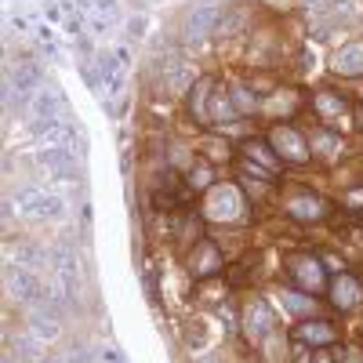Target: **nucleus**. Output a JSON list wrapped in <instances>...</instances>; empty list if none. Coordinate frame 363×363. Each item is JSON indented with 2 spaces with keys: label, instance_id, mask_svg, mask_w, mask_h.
I'll list each match as a JSON object with an SVG mask.
<instances>
[{
  "label": "nucleus",
  "instance_id": "58836bf2",
  "mask_svg": "<svg viewBox=\"0 0 363 363\" xmlns=\"http://www.w3.org/2000/svg\"><path fill=\"white\" fill-rule=\"evenodd\" d=\"M128 33H131V40H138L145 33V18H128Z\"/></svg>",
  "mask_w": 363,
  "mask_h": 363
},
{
  "label": "nucleus",
  "instance_id": "9b49d317",
  "mask_svg": "<svg viewBox=\"0 0 363 363\" xmlns=\"http://www.w3.org/2000/svg\"><path fill=\"white\" fill-rule=\"evenodd\" d=\"M313 109H316V116H320V124L323 128H342L345 120L352 116V106H349V99L345 95H338V91H316V99H313Z\"/></svg>",
  "mask_w": 363,
  "mask_h": 363
},
{
  "label": "nucleus",
  "instance_id": "412c9836",
  "mask_svg": "<svg viewBox=\"0 0 363 363\" xmlns=\"http://www.w3.org/2000/svg\"><path fill=\"white\" fill-rule=\"evenodd\" d=\"M240 157L244 160H251V164H258V167H265V171H272V174H280V157H277V149L269 145V138H244L240 142Z\"/></svg>",
  "mask_w": 363,
  "mask_h": 363
},
{
  "label": "nucleus",
  "instance_id": "7c9ffc66",
  "mask_svg": "<svg viewBox=\"0 0 363 363\" xmlns=\"http://www.w3.org/2000/svg\"><path fill=\"white\" fill-rule=\"evenodd\" d=\"M258 349H262V356H265L269 363H284V359H287V338L280 335V330H272V335H269Z\"/></svg>",
  "mask_w": 363,
  "mask_h": 363
},
{
  "label": "nucleus",
  "instance_id": "ddd939ff",
  "mask_svg": "<svg viewBox=\"0 0 363 363\" xmlns=\"http://www.w3.org/2000/svg\"><path fill=\"white\" fill-rule=\"evenodd\" d=\"M66 113V95L58 87L44 84L33 99L26 102V116H29V124H37V120H55V116H62Z\"/></svg>",
  "mask_w": 363,
  "mask_h": 363
},
{
  "label": "nucleus",
  "instance_id": "473e14b6",
  "mask_svg": "<svg viewBox=\"0 0 363 363\" xmlns=\"http://www.w3.org/2000/svg\"><path fill=\"white\" fill-rule=\"evenodd\" d=\"M218 320L225 323V330H240V316H236L233 301H222V306H218Z\"/></svg>",
  "mask_w": 363,
  "mask_h": 363
},
{
  "label": "nucleus",
  "instance_id": "9d476101",
  "mask_svg": "<svg viewBox=\"0 0 363 363\" xmlns=\"http://www.w3.org/2000/svg\"><path fill=\"white\" fill-rule=\"evenodd\" d=\"M29 131H33V138H37L40 149H73V142H77L73 124H69V120H62V116L37 120V124H29Z\"/></svg>",
  "mask_w": 363,
  "mask_h": 363
},
{
  "label": "nucleus",
  "instance_id": "5701e85b",
  "mask_svg": "<svg viewBox=\"0 0 363 363\" xmlns=\"http://www.w3.org/2000/svg\"><path fill=\"white\" fill-rule=\"evenodd\" d=\"M280 306L291 316H298V320H309L316 313V298L306 294V291H298V287H287V291H280Z\"/></svg>",
  "mask_w": 363,
  "mask_h": 363
},
{
  "label": "nucleus",
  "instance_id": "ea45409f",
  "mask_svg": "<svg viewBox=\"0 0 363 363\" xmlns=\"http://www.w3.org/2000/svg\"><path fill=\"white\" fill-rule=\"evenodd\" d=\"M323 258V265H330V272H335V277H338V272H345V262L342 258H335V255H320Z\"/></svg>",
  "mask_w": 363,
  "mask_h": 363
},
{
  "label": "nucleus",
  "instance_id": "c9c22d12",
  "mask_svg": "<svg viewBox=\"0 0 363 363\" xmlns=\"http://www.w3.org/2000/svg\"><path fill=\"white\" fill-rule=\"evenodd\" d=\"M306 8L309 11H338V8H345V0H306Z\"/></svg>",
  "mask_w": 363,
  "mask_h": 363
},
{
  "label": "nucleus",
  "instance_id": "0eeeda50",
  "mask_svg": "<svg viewBox=\"0 0 363 363\" xmlns=\"http://www.w3.org/2000/svg\"><path fill=\"white\" fill-rule=\"evenodd\" d=\"M284 215L294 218V222H301V225H320V222H327V215H330V203H327L323 196L309 193V189H301V193H291V196L284 200Z\"/></svg>",
  "mask_w": 363,
  "mask_h": 363
},
{
  "label": "nucleus",
  "instance_id": "a211bd4d",
  "mask_svg": "<svg viewBox=\"0 0 363 363\" xmlns=\"http://www.w3.org/2000/svg\"><path fill=\"white\" fill-rule=\"evenodd\" d=\"M95 73H99V80H102V87L109 91V95H120V91H124L128 73H124V62H120V55H113V51H99V55H95Z\"/></svg>",
  "mask_w": 363,
  "mask_h": 363
},
{
  "label": "nucleus",
  "instance_id": "a18cd8bd",
  "mask_svg": "<svg viewBox=\"0 0 363 363\" xmlns=\"http://www.w3.org/2000/svg\"><path fill=\"white\" fill-rule=\"evenodd\" d=\"M356 363H363V356H359V359H356Z\"/></svg>",
  "mask_w": 363,
  "mask_h": 363
},
{
  "label": "nucleus",
  "instance_id": "cd10ccee",
  "mask_svg": "<svg viewBox=\"0 0 363 363\" xmlns=\"http://www.w3.org/2000/svg\"><path fill=\"white\" fill-rule=\"evenodd\" d=\"M196 153H203L207 164H218V160H229V157H233V149H229V142H225L222 135H211V138H200Z\"/></svg>",
  "mask_w": 363,
  "mask_h": 363
},
{
  "label": "nucleus",
  "instance_id": "b1692460",
  "mask_svg": "<svg viewBox=\"0 0 363 363\" xmlns=\"http://www.w3.org/2000/svg\"><path fill=\"white\" fill-rule=\"evenodd\" d=\"M240 120V113H236V106H233V95L225 87H215V95H211V124H236Z\"/></svg>",
  "mask_w": 363,
  "mask_h": 363
},
{
  "label": "nucleus",
  "instance_id": "72a5a7b5",
  "mask_svg": "<svg viewBox=\"0 0 363 363\" xmlns=\"http://www.w3.org/2000/svg\"><path fill=\"white\" fill-rule=\"evenodd\" d=\"M186 327H189V330H186V342H189L193 349L207 342V330H203V323H200V320H193V323H186Z\"/></svg>",
  "mask_w": 363,
  "mask_h": 363
},
{
  "label": "nucleus",
  "instance_id": "37998d69",
  "mask_svg": "<svg viewBox=\"0 0 363 363\" xmlns=\"http://www.w3.org/2000/svg\"><path fill=\"white\" fill-rule=\"evenodd\" d=\"M207 4H222V0H193V8H207Z\"/></svg>",
  "mask_w": 363,
  "mask_h": 363
},
{
  "label": "nucleus",
  "instance_id": "f8f14e48",
  "mask_svg": "<svg viewBox=\"0 0 363 363\" xmlns=\"http://www.w3.org/2000/svg\"><path fill=\"white\" fill-rule=\"evenodd\" d=\"M291 338H294L298 345H309V349H327V345H338V327L330 323V320L309 316V320H301V323L294 327Z\"/></svg>",
  "mask_w": 363,
  "mask_h": 363
},
{
  "label": "nucleus",
  "instance_id": "7ed1b4c3",
  "mask_svg": "<svg viewBox=\"0 0 363 363\" xmlns=\"http://www.w3.org/2000/svg\"><path fill=\"white\" fill-rule=\"evenodd\" d=\"M4 291L15 306H37L44 298V284H40V272L26 269L18 262H4Z\"/></svg>",
  "mask_w": 363,
  "mask_h": 363
},
{
  "label": "nucleus",
  "instance_id": "6e6552de",
  "mask_svg": "<svg viewBox=\"0 0 363 363\" xmlns=\"http://www.w3.org/2000/svg\"><path fill=\"white\" fill-rule=\"evenodd\" d=\"M240 330H244V338H247L251 345H262L272 330H277V316H272L269 301H262V298L247 301L244 313H240Z\"/></svg>",
  "mask_w": 363,
  "mask_h": 363
},
{
  "label": "nucleus",
  "instance_id": "a878e982",
  "mask_svg": "<svg viewBox=\"0 0 363 363\" xmlns=\"http://www.w3.org/2000/svg\"><path fill=\"white\" fill-rule=\"evenodd\" d=\"M211 182H215V164H207L203 157H196L193 167L186 171V186H189L193 193H207V189H215Z\"/></svg>",
  "mask_w": 363,
  "mask_h": 363
},
{
  "label": "nucleus",
  "instance_id": "1a4fd4ad",
  "mask_svg": "<svg viewBox=\"0 0 363 363\" xmlns=\"http://www.w3.org/2000/svg\"><path fill=\"white\" fill-rule=\"evenodd\" d=\"M222 8H225V4L193 8V11L186 15V22H182V37H186V44H200V40H207V37H215L218 18H222Z\"/></svg>",
  "mask_w": 363,
  "mask_h": 363
},
{
  "label": "nucleus",
  "instance_id": "dca6fc26",
  "mask_svg": "<svg viewBox=\"0 0 363 363\" xmlns=\"http://www.w3.org/2000/svg\"><path fill=\"white\" fill-rule=\"evenodd\" d=\"M8 84L29 102V99H33L37 91L44 87V66L33 62V58H22L18 66H8Z\"/></svg>",
  "mask_w": 363,
  "mask_h": 363
},
{
  "label": "nucleus",
  "instance_id": "423d86ee",
  "mask_svg": "<svg viewBox=\"0 0 363 363\" xmlns=\"http://www.w3.org/2000/svg\"><path fill=\"white\" fill-rule=\"evenodd\" d=\"M186 269H189L193 280L207 284V280H215L218 272L229 269V265H225V255H222V247L215 244V240H200V244L189 247V255H186Z\"/></svg>",
  "mask_w": 363,
  "mask_h": 363
},
{
  "label": "nucleus",
  "instance_id": "c85d7f7f",
  "mask_svg": "<svg viewBox=\"0 0 363 363\" xmlns=\"http://www.w3.org/2000/svg\"><path fill=\"white\" fill-rule=\"evenodd\" d=\"M200 233H203V215H186V218H182V225H178L182 247H196L200 240H203Z\"/></svg>",
  "mask_w": 363,
  "mask_h": 363
},
{
  "label": "nucleus",
  "instance_id": "c03bdc74",
  "mask_svg": "<svg viewBox=\"0 0 363 363\" xmlns=\"http://www.w3.org/2000/svg\"><path fill=\"white\" fill-rule=\"evenodd\" d=\"M356 218H359V222H363V207H359V211H356Z\"/></svg>",
  "mask_w": 363,
  "mask_h": 363
},
{
  "label": "nucleus",
  "instance_id": "c756f323",
  "mask_svg": "<svg viewBox=\"0 0 363 363\" xmlns=\"http://www.w3.org/2000/svg\"><path fill=\"white\" fill-rule=\"evenodd\" d=\"M244 22H247V11H244V8H222V18H218L215 37H233Z\"/></svg>",
  "mask_w": 363,
  "mask_h": 363
},
{
  "label": "nucleus",
  "instance_id": "e433bc0d",
  "mask_svg": "<svg viewBox=\"0 0 363 363\" xmlns=\"http://www.w3.org/2000/svg\"><path fill=\"white\" fill-rule=\"evenodd\" d=\"M58 363H91V356H87L84 349H69V352L58 356Z\"/></svg>",
  "mask_w": 363,
  "mask_h": 363
},
{
  "label": "nucleus",
  "instance_id": "4c0bfd02",
  "mask_svg": "<svg viewBox=\"0 0 363 363\" xmlns=\"http://www.w3.org/2000/svg\"><path fill=\"white\" fill-rule=\"evenodd\" d=\"M99 359H102V363H128V356H124V352H120V349H113V345H106Z\"/></svg>",
  "mask_w": 363,
  "mask_h": 363
},
{
  "label": "nucleus",
  "instance_id": "a19ab883",
  "mask_svg": "<svg viewBox=\"0 0 363 363\" xmlns=\"http://www.w3.org/2000/svg\"><path fill=\"white\" fill-rule=\"evenodd\" d=\"M193 363H225V356H222V352H203V356H196Z\"/></svg>",
  "mask_w": 363,
  "mask_h": 363
},
{
  "label": "nucleus",
  "instance_id": "bb28decb",
  "mask_svg": "<svg viewBox=\"0 0 363 363\" xmlns=\"http://www.w3.org/2000/svg\"><path fill=\"white\" fill-rule=\"evenodd\" d=\"M229 95H233V106H236L240 116H251V113L262 109V99H258V91H255L251 84H233Z\"/></svg>",
  "mask_w": 363,
  "mask_h": 363
},
{
  "label": "nucleus",
  "instance_id": "f03ea898",
  "mask_svg": "<svg viewBox=\"0 0 363 363\" xmlns=\"http://www.w3.org/2000/svg\"><path fill=\"white\" fill-rule=\"evenodd\" d=\"M203 218H207V222H225V225L244 222V218H247L244 189H240V186H215V189H207Z\"/></svg>",
  "mask_w": 363,
  "mask_h": 363
},
{
  "label": "nucleus",
  "instance_id": "6ab92c4d",
  "mask_svg": "<svg viewBox=\"0 0 363 363\" xmlns=\"http://www.w3.org/2000/svg\"><path fill=\"white\" fill-rule=\"evenodd\" d=\"M330 69H335V77H345V80L363 77V40L342 44L335 51V58H330Z\"/></svg>",
  "mask_w": 363,
  "mask_h": 363
},
{
  "label": "nucleus",
  "instance_id": "f257e3e1",
  "mask_svg": "<svg viewBox=\"0 0 363 363\" xmlns=\"http://www.w3.org/2000/svg\"><path fill=\"white\" fill-rule=\"evenodd\" d=\"M18 215L29 218V222H62L66 218V200L51 193V189H40V186H26L18 193H11Z\"/></svg>",
  "mask_w": 363,
  "mask_h": 363
},
{
  "label": "nucleus",
  "instance_id": "2f4dec72",
  "mask_svg": "<svg viewBox=\"0 0 363 363\" xmlns=\"http://www.w3.org/2000/svg\"><path fill=\"white\" fill-rule=\"evenodd\" d=\"M255 280V269H247V265H229L225 269V284L229 287H247Z\"/></svg>",
  "mask_w": 363,
  "mask_h": 363
},
{
  "label": "nucleus",
  "instance_id": "2eb2a0df",
  "mask_svg": "<svg viewBox=\"0 0 363 363\" xmlns=\"http://www.w3.org/2000/svg\"><path fill=\"white\" fill-rule=\"evenodd\" d=\"M37 167L51 178V182H69L77 174V157L73 149H37Z\"/></svg>",
  "mask_w": 363,
  "mask_h": 363
},
{
  "label": "nucleus",
  "instance_id": "f704fd0d",
  "mask_svg": "<svg viewBox=\"0 0 363 363\" xmlns=\"http://www.w3.org/2000/svg\"><path fill=\"white\" fill-rule=\"evenodd\" d=\"M309 363H342V356L335 352V345H327V349H313Z\"/></svg>",
  "mask_w": 363,
  "mask_h": 363
},
{
  "label": "nucleus",
  "instance_id": "f3484780",
  "mask_svg": "<svg viewBox=\"0 0 363 363\" xmlns=\"http://www.w3.org/2000/svg\"><path fill=\"white\" fill-rule=\"evenodd\" d=\"M306 138H309V149H313V160L335 164V160L342 157V145H345V142H342V135H338L335 128H323V124H320V128H313Z\"/></svg>",
  "mask_w": 363,
  "mask_h": 363
},
{
  "label": "nucleus",
  "instance_id": "aec40b11",
  "mask_svg": "<svg viewBox=\"0 0 363 363\" xmlns=\"http://www.w3.org/2000/svg\"><path fill=\"white\" fill-rule=\"evenodd\" d=\"M215 87H218L215 77H200L189 87L186 102H189V116L196 120V124H211V95H215Z\"/></svg>",
  "mask_w": 363,
  "mask_h": 363
},
{
  "label": "nucleus",
  "instance_id": "20e7f679",
  "mask_svg": "<svg viewBox=\"0 0 363 363\" xmlns=\"http://www.w3.org/2000/svg\"><path fill=\"white\" fill-rule=\"evenodd\" d=\"M269 145L277 149V157L291 167H306L313 164V149H309V138L294 131L291 124H277V128H269Z\"/></svg>",
  "mask_w": 363,
  "mask_h": 363
},
{
  "label": "nucleus",
  "instance_id": "4468645a",
  "mask_svg": "<svg viewBox=\"0 0 363 363\" xmlns=\"http://www.w3.org/2000/svg\"><path fill=\"white\" fill-rule=\"evenodd\" d=\"M327 294H330V306H335V309L352 313V309L363 306V280H356L352 272H338V277L330 280Z\"/></svg>",
  "mask_w": 363,
  "mask_h": 363
},
{
  "label": "nucleus",
  "instance_id": "79ce46f5",
  "mask_svg": "<svg viewBox=\"0 0 363 363\" xmlns=\"http://www.w3.org/2000/svg\"><path fill=\"white\" fill-rule=\"evenodd\" d=\"M352 120H356L359 131H363V106H352Z\"/></svg>",
  "mask_w": 363,
  "mask_h": 363
},
{
  "label": "nucleus",
  "instance_id": "4be33fe9",
  "mask_svg": "<svg viewBox=\"0 0 363 363\" xmlns=\"http://www.w3.org/2000/svg\"><path fill=\"white\" fill-rule=\"evenodd\" d=\"M200 80V73L189 66V62H171L164 66V87H167V95H182L186 99L189 95V87Z\"/></svg>",
  "mask_w": 363,
  "mask_h": 363
},
{
  "label": "nucleus",
  "instance_id": "393cba45",
  "mask_svg": "<svg viewBox=\"0 0 363 363\" xmlns=\"http://www.w3.org/2000/svg\"><path fill=\"white\" fill-rule=\"evenodd\" d=\"M298 109H301L298 91H272V95L262 102V113H269V116H294Z\"/></svg>",
  "mask_w": 363,
  "mask_h": 363
},
{
  "label": "nucleus",
  "instance_id": "39448f33",
  "mask_svg": "<svg viewBox=\"0 0 363 363\" xmlns=\"http://www.w3.org/2000/svg\"><path fill=\"white\" fill-rule=\"evenodd\" d=\"M287 277H291V284L298 291H306V294H320V291L330 287L320 255H294V258H287Z\"/></svg>",
  "mask_w": 363,
  "mask_h": 363
}]
</instances>
